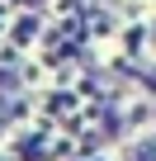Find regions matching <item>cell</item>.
I'll list each match as a JSON object with an SVG mask.
<instances>
[{"instance_id":"obj_1","label":"cell","mask_w":156,"mask_h":161,"mask_svg":"<svg viewBox=\"0 0 156 161\" xmlns=\"http://www.w3.org/2000/svg\"><path fill=\"white\" fill-rule=\"evenodd\" d=\"M132 161H156V147H151V142H142V147L132 152Z\"/></svg>"}]
</instances>
